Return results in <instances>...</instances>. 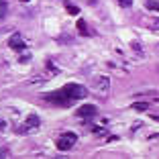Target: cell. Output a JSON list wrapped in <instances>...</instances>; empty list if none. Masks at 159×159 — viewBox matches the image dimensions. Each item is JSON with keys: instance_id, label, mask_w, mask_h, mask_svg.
Wrapping results in <instances>:
<instances>
[{"instance_id": "cell-3", "label": "cell", "mask_w": 159, "mask_h": 159, "mask_svg": "<svg viewBox=\"0 0 159 159\" xmlns=\"http://www.w3.org/2000/svg\"><path fill=\"white\" fill-rule=\"evenodd\" d=\"M39 129V116L37 114H31V116H27V120L23 122V126H19L16 129V133H20V135H25V133H33Z\"/></svg>"}, {"instance_id": "cell-2", "label": "cell", "mask_w": 159, "mask_h": 159, "mask_svg": "<svg viewBox=\"0 0 159 159\" xmlns=\"http://www.w3.org/2000/svg\"><path fill=\"white\" fill-rule=\"evenodd\" d=\"M78 141V137H75V133H66V135H61L59 139L55 141V145L59 151H70L71 147H74V143Z\"/></svg>"}, {"instance_id": "cell-6", "label": "cell", "mask_w": 159, "mask_h": 159, "mask_svg": "<svg viewBox=\"0 0 159 159\" xmlns=\"http://www.w3.org/2000/svg\"><path fill=\"white\" fill-rule=\"evenodd\" d=\"M8 45H10V49H14V51H20V49H25V41H23V37H20L19 33H14L12 37L8 39Z\"/></svg>"}, {"instance_id": "cell-12", "label": "cell", "mask_w": 159, "mask_h": 159, "mask_svg": "<svg viewBox=\"0 0 159 159\" xmlns=\"http://www.w3.org/2000/svg\"><path fill=\"white\" fill-rule=\"evenodd\" d=\"M153 29H155V31L159 29V19H155V20H153Z\"/></svg>"}, {"instance_id": "cell-9", "label": "cell", "mask_w": 159, "mask_h": 159, "mask_svg": "<svg viewBox=\"0 0 159 159\" xmlns=\"http://www.w3.org/2000/svg\"><path fill=\"white\" fill-rule=\"evenodd\" d=\"M66 10H67L70 14H78V12H80V8H78L75 4H66Z\"/></svg>"}, {"instance_id": "cell-14", "label": "cell", "mask_w": 159, "mask_h": 159, "mask_svg": "<svg viewBox=\"0 0 159 159\" xmlns=\"http://www.w3.org/2000/svg\"><path fill=\"white\" fill-rule=\"evenodd\" d=\"M4 155H8V151H6V149H2V151H0V157H4Z\"/></svg>"}, {"instance_id": "cell-10", "label": "cell", "mask_w": 159, "mask_h": 159, "mask_svg": "<svg viewBox=\"0 0 159 159\" xmlns=\"http://www.w3.org/2000/svg\"><path fill=\"white\" fill-rule=\"evenodd\" d=\"M4 14H6V2H4V0H0V19H2Z\"/></svg>"}, {"instance_id": "cell-7", "label": "cell", "mask_w": 159, "mask_h": 159, "mask_svg": "<svg viewBox=\"0 0 159 159\" xmlns=\"http://www.w3.org/2000/svg\"><path fill=\"white\" fill-rule=\"evenodd\" d=\"M133 108H135L137 112H145L147 108H149V104H147V102H135V104H133Z\"/></svg>"}, {"instance_id": "cell-1", "label": "cell", "mask_w": 159, "mask_h": 159, "mask_svg": "<svg viewBox=\"0 0 159 159\" xmlns=\"http://www.w3.org/2000/svg\"><path fill=\"white\" fill-rule=\"evenodd\" d=\"M61 94H63L70 102H74V100L86 98V96H88V90H86L84 86H80V84H67V86L61 88Z\"/></svg>"}, {"instance_id": "cell-4", "label": "cell", "mask_w": 159, "mask_h": 159, "mask_svg": "<svg viewBox=\"0 0 159 159\" xmlns=\"http://www.w3.org/2000/svg\"><path fill=\"white\" fill-rule=\"evenodd\" d=\"M92 86L98 94H106L110 90V80H108V75H96L92 80Z\"/></svg>"}, {"instance_id": "cell-13", "label": "cell", "mask_w": 159, "mask_h": 159, "mask_svg": "<svg viewBox=\"0 0 159 159\" xmlns=\"http://www.w3.org/2000/svg\"><path fill=\"white\" fill-rule=\"evenodd\" d=\"M4 129H6V122H4V120H0V131H4Z\"/></svg>"}, {"instance_id": "cell-15", "label": "cell", "mask_w": 159, "mask_h": 159, "mask_svg": "<svg viewBox=\"0 0 159 159\" xmlns=\"http://www.w3.org/2000/svg\"><path fill=\"white\" fill-rule=\"evenodd\" d=\"M157 8H159V2H157Z\"/></svg>"}, {"instance_id": "cell-11", "label": "cell", "mask_w": 159, "mask_h": 159, "mask_svg": "<svg viewBox=\"0 0 159 159\" xmlns=\"http://www.w3.org/2000/svg\"><path fill=\"white\" fill-rule=\"evenodd\" d=\"M116 2H118V4L122 6V8H129V6L133 4V0H116Z\"/></svg>"}, {"instance_id": "cell-5", "label": "cell", "mask_w": 159, "mask_h": 159, "mask_svg": "<svg viewBox=\"0 0 159 159\" xmlns=\"http://www.w3.org/2000/svg\"><path fill=\"white\" fill-rule=\"evenodd\" d=\"M75 114H78V116H82V118L94 116V114H96V106H94V104H84V106H80L78 110H75Z\"/></svg>"}, {"instance_id": "cell-8", "label": "cell", "mask_w": 159, "mask_h": 159, "mask_svg": "<svg viewBox=\"0 0 159 159\" xmlns=\"http://www.w3.org/2000/svg\"><path fill=\"white\" fill-rule=\"evenodd\" d=\"M78 31H80V35H88V33H90L84 20H78Z\"/></svg>"}]
</instances>
